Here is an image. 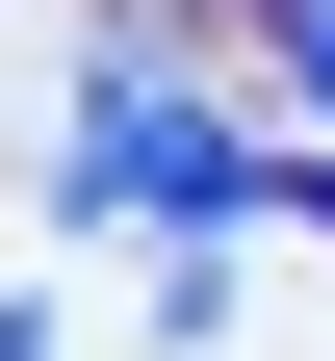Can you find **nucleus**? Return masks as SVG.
<instances>
[{
  "instance_id": "obj_1",
  "label": "nucleus",
  "mask_w": 335,
  "mask_h": 361,
  "mask_svg": "<svg viewBox=\"0 0 335 361\" xmlns=\"http://www.w3.org/2000/svg\"><path fill=\"white\" fill-rule=\"evenodd\" d=\"M52 207H78V233H104V207H129V233H258L284 155H258L232 104H181L155 52H104V78H78V180H52Z\"/></svg>"
},
{
  "instance_id": "obj_3",
  "label": "nucleus",
  "mask_w": 335,
  "mask_h": 361,
  "mask_svg": "<svg viewBox=\"0 0 335 361\" xmlns=\"http://www.w3.org/2000/svg\"><path fill=\"white\" fill-rule=\"evenodd\" d=\"M284 207H310V233H335V155H284Z\"/></svg>"
},
{
  "instance_id": "obj_2",
  "label": "nucleus",
  "mask_w": 335,
  "mask_h": 361,
  "mask_svg": "<svg viewBox=\"0 0 335 361\" xmlns=\"http://www.w3.org/2000/svg\"><path fill=\"white\" fill-rule=\"evenodd\" d=\"M258 26H284V78H310V129H335V0H258Z\"/></svg>"
}]
</instances>
